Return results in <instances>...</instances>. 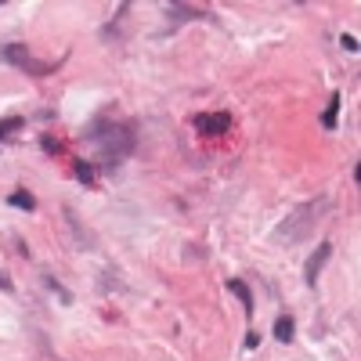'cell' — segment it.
Segmentation results:
<instances>
[{
	"label": "cell",
	"instance_id": "obj_10",
	"mask_svg": "<svg viewBox=\"0 0 361 361\" xmlns=\"http://www.w3.org/2000/svg\"><path fill=\"white\" fill-rule=\"evenodd\" d=\"M15 130H22V116H8V119H0V145H4Z\"/></svg>",
	"mask_w": 361,
	"mask_h": 361
},
{
	"label": "cell",
	"instance_id": "obj_7",
	"mask_svg": "<svg viewBox=\"0 0 361 361\" xmlns=\"http://www.w3.org/2000/svg\"><path fill=\"white\" fill-rule=\"evenodd\" d=\"M166 15H170V18H177V22H180V18H214L209 11H202V8H188V4H170V8H166Z\"/></svg>",
	"mask_w": 361,
	"mask_h": 361
},
{
	"label": "cell",
	"instance_id": "obj_2",
	"mask_svg": "<svg viewBox=\"0 0 361 361\" xmlns=\"http://www.w3.org/2000/svg\"><path fill=\"white\" fill-rule=\"evenodd\" d=\"M0 58H4V62H11L15 69L29 73V76H51V73L58 69V66H51V62H40V58H33L25 44H8L4 51H0Z\"/></svg>",
	"mask_w": 361,
	"mask_h": 361
},
{
	"label": "cell",
	"instance_id": "obj_12",
	"mask_svg": "<svg viewBox=\"0 0 361 361\" xmlns=\"http://www.w3.org/2000/svg\"><path fill=\"white\" fill-rule=\"evenodd\" d=\"M40 145H44V152H47V156H58V152H62V145H58L54 137H44Z\"/></svg>",
	"mask_w": 361,
	"mask_h": 361
},
{
	"label": "cell",
	"instance_id": "obj_11",
	"mask_svg": "<svg viewBox=\"0 0 361 361\" xmlns=\"http://www.w3.org/2000/svg\"><path fill=\"white\" fill-rule=\"evenodd\" d=\"M76 177L83 180V185H94V166H90V163H83V159H76Z\"/></svg>",
	"mask_w": 361,
	"mask_h": 361
},
{
	"label": "cell",
	"instance_id": "obj_3",
	"mask_svg": "<svg viewBox=\"0 0 361 361\" xmlns=\"http://www.w3.org/2000/svg\"><path fill=\"white\" fill-rule=\"evenodd\" d=\"M195 127H199V134L221 137V134L231 130V116H228V112H202V116L195 119Z\"/></svg>",
	"mask_w": 361,
	"mask_h": 361
},
{
	"label": "cell",
	"instance_id": "obj_6",
	"mask_svg": "<svg viewBox=\"0 0 361 361\" xmlns=\"http://www.w3.org/2000/svg\"><path fill=\"white\" fill-rule=\"evenodd\" d=\"M228 289H231L238 300H243V311H246V314H253V307H257V304H253V293H250V286H246L243 279H231V282H228Z\"/></svg>",
	"mask_w": 361,
	"mask_h": 361
},
{
	"label": "cell",
	"instance_id": "obj_4",
	"mask_svg": "<svg viewBox=\"0 0 361 361\" xmlns=\"http://www.w3.org/2000/svg\"><path fill=\"white\" fill-rule=\"evenodd\" d=\"M333 257V243H322L314 253H311V260L304 264V282L307 286H314L318 282V275H322V267H325V260Z\"/></svg>",
	"mask_w": 361,
	"mask_h": 361
},
{
	"label": "cell",
	"instance_id": "obj_14",
	"mask_svg": "<svg viewBox=\"0 0 361 361\" xmlns=\"http://www.w3.org/2000/svg\"><path fill=\"white\" fill-rule=\"evenodd\" d=\"M257 343H260V336H257V333H250V336H246V350H253Z\"/></svg>",
	"mask_w": 361,
	"mask_h": 361
},
{
	"label": "cell",
	"instance_id": "obj_5",
	"mask_svg": "<svg viewBox=\"0 0 361 361\" xmlns=\"http://www.w3.org/2000/svg\"><path fill=\"white\" fill-rule=\"evenodd\" d=\"M271 333H275L279 343H293V336H296V322H293L289 314H279V322H275V329H271Z\"/></svg>",
	"mask_w": 361,
	"mask_h": 361
},
{
	"label": "cell",
	"instance_id": "obj_9",
	"mask_svg": "<svg viewBox=\"0 0 361 361\" xmlns=\"http://www.w3.org/2000/svg\"><path fill=\"white\" fill-rule=\"evenodd\" d=\"M8 202H11L15 209H25V214H29V209H37V199L29 195V192H22V188H18V192H11V199H8Z\"/></svg>",
	"mask_w": 361,
	"mask_h": 361
},
{
	"label": "cell",
	"instance_id": "obj_8",
	"mask_svg": "<svg viewBox=\"0 0 361 361\" xmlns=\"http://www.w3.org/2000/svg\"><path fill=\"white\" fill-rule=\"evenodd\" d=\"M340 94H333V98H329V105H325V112H322V127L325 130H336V119H340Z\"/></svg>",
	"mask_w": 361,
	"mask_h": 361
},
{
	"label": "cell",
	"instance_id": "obj_13",
	"mask_svg": "<svg viewBox=\"0 0 361 361\" xmlns=\"http://www.w3.org/2000/svg\"><path fill=\"white\" fill-rule=\"evenodd\" d=\"M340 47L354 54V51H357V37H350V33H343V37H340Z\"/></svg>",
	"mask_w": 361,
	"mask_h": 361
},
{
	"label": "cell",
	"instance_id": "obj_1",
	"mask_svg": "<svg viewBox=\"0 0 361 361\" xmlns=\"http://www.w3.org/2000/svg\"><path fill=\"white\" fill-rule=\"evenodd\" d=\"M87 137L94 141L102 148V156L105 159H123L130 148H134V134L127 127H94V130H87Z\"/></svg>",
	"mask_w": 361,
	"mask_h": 361
}]
</instances>
